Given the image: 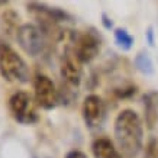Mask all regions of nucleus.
<instances>
[{
    "mask_svg": "<svg viewBox=\"0 0 158 158\" xmlns=\"http://www.w3.org/2000/svg\"><path fill=\"white\" fill-rule=\"evenodd\" d=\"M94 158H115L119 155V151L115 148L113 142L107 138H99L91 145Z\"/></svg>",
    "mask_w": 158,
    "mask_h": 158,
    "instance_id": "9",
    "label": "nucleus"
},
{
    "mask_svg": "<svg viewBox=\"0 0 158 158\" xmlns=\"http://www.w3.org/2000/svg\"><path fill=\"white\" fill-rule=\"evenodd\" d=\"M100 51V41L96 35L86 32L77 39L76 48H74V57L80 62H90L97 57Z\"/></svg>",
    "mask_w": 158,
    "mask_h": 158,
    "instance_id": "6",
    "label": "nucleus"
},
{
    "mask_svg": "<svg viewBox=\"0 0 158 158\" xmlns=\"http://www.w3.org/2000/svg\"><path fill=\"white\" fill-rule=\"evenodd\" d=\"M142 122L136 112L122 110L115 120V139L125 158H135L142 148Z\"/></svg>",
    "mask_w": 158,
    "mask_h": 158,
    "instance_id": "1",
    "label": "nucleus"
},
{
    "mask_svg": "<svg viewBox=\"0 0 158 158\" xmlns=\"http://www.w3.org/2000/svg\"><path fill=\"white\" fill-rule=\"evenodd\" d=\"M145 158H158V139L149 141L148 147H147V155Z\"/></svg>",
    "mask_w": 158,
    "mask_h": 158,
    "instance_id": "12",
    "label": "nucleus"
},
{
    "mask_svg": "<svg viewBox=\"0 0 158 158\" xmlns=\"http://www.w3.org/2000/svg\"><path fill=\"white\" fill-rule=\"evenodd\" d=\"M18 25H19V16H18V13L15 10L6 9L2 13V28H3L5 34L7 36H12V35L18 34V31L20 28Z\"/></svg>",
    "mask_w": 158,
    "mask_h": 158,
    "instance_id": "10",
    "label": "nucleus"
},
{
    "mask_svg": "<svg viewBox=\"0 0 158 158\" xmlns=\"http://www.w3.org/2000/svg\"><path fill=\"white\" fill-rule=\"evenodd\" d=\"M35 100L44 109H52L58 102V93L54 81L48 76H36L34 81Z\"/></svg>",
    "mask_w": 158,
    "mask_h": 158,
    "instance_id": "4",
    "label": "nucleus"
},
{
    "mask_svg": "<svg viewBox=\"0 0 158 158\" xmlns=\"http://www.w3.org/2000/svg\"><path fill=\"white\" fill-rule=\"evenodd\" d=\"M65 158H87V157H86V154L81 152V151H70L65 155Z\"/></svg>",
    "mask_w": 158,
    "mask_h": 158,
    "instance_id": "13",
    "label": "nucleus"
},
{
    "mask_svg": "<svg viewBox=\"0 0 158 158\" xmlns=\"http://www.w3.org/2000/svg\"><path fill=\"white\" fill-rule=\"evenodd\" d=\"M16 39L19 42L20 48L29 55H38L44 49V34L42 31L35 25H22L16 34Z\"/></svg>",
    "mask_w": 158,
    "mask_h": 158,
    "instance_id": "3",
    "label": "nucleus"
},
{
    "mask_svg": "<svg viewBox=\"0 0 158 158\" xmlns=\"http://www.w3.org/2000/svg\"><path fill=\"white\" fill-rule=\"evenodd\" d=\"M115 36H116V41H118V44H119L120 47H123V48H129L131 44H132V36H131L126 31H123V29H118L115 32Z\"/></svg>",
    "mask_w": 158,
    "mask_h": 158,
    "instance_id": "11",
    "label": "nucleus"
},
{
    "mask_svg": "<svg viewBox=\"0 0 158 158\" xmlns=\"http://www.w3.org/2000/svg\"><path fill=\"white\" fill-rule=\"evenodd\" d=\"M61 76L68 84L78 86L80 81H81L80 61L74 57H65L61 62Z\"/></svg>",
    "mask_w": 158,
    "mask_h": 158,
    "instance_id": "8",
    "label": "nucleus"
},
{
    "mask_svg": "<svg viewBox=\"0 0 158 158\" xmlns=\"http://www.w3.org/2000/svg\"><path fill=\"white\" fill-rule=\"evenodd\" d=\"M0 74L10 83H26L29 80L26 62L6 44H0Z\"/></svg>",
    "mask_w": 158,
    "mask_h": 158,
    "instance_id": "2",
    "label": "nucleus"
},
{
    "mask_svg": "<svg viewBox=\"0 0 158 158\" xmlns=\"http://www.w3.org/2000/svg\"><path fill=\"white\" fill-rule=\"evenodd\" d=\"M9 109L12 115L22 123H31L36 120V115L31 107V97L25 91H16L9 99Z\"/></svg>",
    "mask_w": 158,
    "mask_h": 158,
    "instance_id": "5",
    "label": "nucleus"
},
{
    "mask_svg": "<svg viewBox=\"0 0 158 158\" xmlns=\"http://www.w3.org/2000/svg\"><path fill=\"white\" fill-rule=\"evenodd\" d=\"M83 116L89 126H97L105 116V106L103 102L96 94L87 96L83 102Z\"/></svg>",
    "mask_w": 158,
    "mask_h": 158,
    "instance_id": "7",
    "label": "nucleus"
}]
</instances>
